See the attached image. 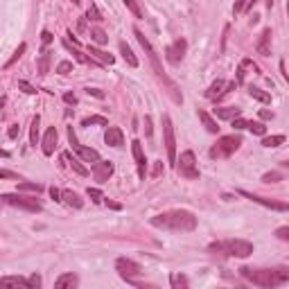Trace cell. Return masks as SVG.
<instances>
[{"label": "cell", "instance_id": "cell-56", "mask_svg": "<svg viewBox=\"0 0 289 289\" xmlns=\"http://www.w3.org/2000/svg\"><path fill=\"white\" fill-rule=\"evenodd\" d=\"M0 177H2V178H12V177H16V174H12L9 170H2V172H0Z\"/></svg>", "mask_w": 289, "mask_h": 289}, {"label": "cell", "instance_id": "cell-57", "mask_svg": "<svg viewBox=\"0 0 289 289\" xmlns=\"http://www.w3.org/2000/svg\"><path fill=\"white\" fill-rule=\"evenodd\" d=\"M106 206H109V208H113V210H120V206L113 204V201H109V199H106Z\"/></svg>", "mask_w": 289, "mask_h": 289}, {"label": "cell", "instance_id": "cell-31", "mask_svg": "<svg viewBox=\"0 0 289 289\" xmlns=\"http://www.w3.org/2000/svg\"><path fill=\"white\" fill-rule=\"evenodd\" d=\"M50 57H52L50 52L41 54V59H39V75H48V72H50Z\"/></svg>", "mask_w": 289, "mask_h": 289}, {"label": "cell", "instance_id": "cell-25", "mask_svg": "<svg viewBox=\"0 0 289 289\" xmlns=\"http://www.w3.org/2000/svg\"><path fill=\"white\" fill-rule=\"evenodd\" d=\"M120 54L125 57V61L129 64L131 68H138V59H136V54H133V50L127 43H120Z\"/></svg>", "mask_w": 289, "mask_h": 289}, {"label": "cell", "instance_id": "cell-55", "mask_svg": "<svg viewBox=\"0 0 289 289\" xmlns=\"http://www.w3.org/2000/svg\"><path fill=\"white\" fill-rule=\"evenodd\" d=\"M161 172H163V163H156L154 165V177H158Z\"/></svg>", "mask_w": 289, "mask_h": 289}, {"label": "cell", "instance_id": "cell-44", "mask_svg": "<svg viewBox=\"0 0 289 289\" xmlns=\"http://www.w3.org/2000/svg\"><path fill=\"white\" fill-rule=\"evenodd\" d=\"M233 127H235V129H249V120L235 118V120H233Z\"/></svg>", "mask_w": 289, "mask_h": 289}, {"label": "cell", "instance_id": "cell-37", "mask_svg": "<svg viewBox=\"0 0 289 289\" xmlns=\"http://www.w3.org/2000/svg\"><path fill=\"white\" fill-rule=\"evenodd\" d=\"M170 283H172V287H188V278L174 273V276L170 278Z\"/></svg>", "mask_w": 289, "mask_h": 289}, {"label": "cell", "instance_id": "cell-32", "mask_svg": "<svg viewBox=\"0 0 289 289\" xmlns=\"http://www.w3.org/2000/svg\"><path fill=\"white\" fill-rule=\"evenodd\" d=\"M43 190V185H39V183H27V181H23V183H18V192H39Z\"/></svg>", "mask_w": 289, "mask_h": 289}, {"label": "cell", "instance_id": "cell-19", "mask_svg": "<svg viewBox=\"0 0 289 289\" xmlns=\"http://www.w3.org/2000/svg\"><path fill=\"white\" fill-rule=\"evenodd\" d=\"M77 283H79V278L75 276V273H61L57 280H54V287L57 289H66V287H77Z\"/></svg>", "mask_w": 289, "mask_h": 289}, {"label": "cell", "instance_id": "cell-61", "mask_svg": "<svg viewBox=\"0 0 289 289\" xmlns=\"http://www.w3.org/2000/svg\"><path fill=\"white\" fill-rule=\"evenodd\" d=\"M287 14H289V0H287Z\"/></svg>", "mask_w": 289, "mask_h": 289}, {"label": "cell", "instance_id": "cell-54", "mask_svg": "<svg viewBox=\"0 0 289 289\" xmlns=\"http://www.w3.org/2000/svg\"><path fill=\"white\" fill-rule=\"evenodd\" d=\"M260 118H262V120H271V118H273V113H271V111H264V109H262V111H260Z\"/></svg>", "mask_w": 289, "mask_h": 289}, {"label": "cell", "instance_id": "cell-30", "mask_svg": "<svg viewBox=\"0 0 289 289\" xmlns=\"http://www.w3.org/2000/svg\"><path fill=\"white\" fill-rule=\"evenodd\" d=\"M0 283H2V285H16V287H18V285H20V287H27V289H30V278H14V276H5V278H2V280H0Z\"/></svg>", "mask_w": 289, "mask_h": 289}, {"label": "cell", "instance_id": "cell-49", "mask_svg": "<svg viewBox=\"0 0 289 289\" xmlns=\"http://www.w3.org/2000/svg\"><path fill=\"white\" fill-rule=\"evenodd\" d=\"M246 2H249V0H237V2H235V7H233V12H235V14H240V12H242V9H244V7H246Z\"/></svg>", "mask_w": 289, "mask_h": 289}, {"label": "cell", "instance_id": "cell-35", "mask_svg": "<svg viewBox=\"0 0 289 289\" xmlns=\"http://www.w3.org/2000/svg\"><path fill=\"white\" fill-rule=\"evenodd\" d=\"M122 2H125L127 9H129V12H131L136 18H143V9L138 7V2H136V0H122Z\"/></svg>", "mask_w": 289, "mask_h": 289}, {"label": "cell", "instance_id": "cell-21", "mask_svg": "<svg viewBox=\"0 0 289 289\" xmlns=\"http://www.w3.org/2000/svg\"><path fill=\"white\" fill-rule=\"evenodd\" d=\"M88 54H91L93 59L102 61V64H109V66H113V64H115V57H113V54L104 52V50H97V48H93V46H88Z\"/></svg>", "mask_w": 289, "mask_h": 289}, {"label": "cell", "instance_id": "cell-10", "mask_svg": "<svg viewBox=\"0 0 289 289\" xmlns=\"http://www.w3.org/2000/svg\"><path fill=\"white\" fill-rule=\"evenodd\" d=\"M240 194H244L246 199H251V201H256V204L264 206V208H271V210H278V212H289V204H285V201H273V199L257 197V194H253V192H246V190H242Z\"/></svg>", "mask_w": 289, "mask_h": 289}, {"label": "cell", "instance_id": "cell-13", "mask_svg": "<svg viewBox=\"0 0 289 289\" xmlns=\"http://www.w3.org/2000/svg\"><path fill=\"white\" fill-rule=\"evenodd\" d=\"M113 174V163L111 161H97V163L93 165V177L97 183H106Z\"/></svg>", "mask_w": 289, "mask_h": 289}, {"label": "cell", "instance_id": "cell-39", "mask_svg": "<svg viewBox=\"0 0 289 289\" xmlns=\"http://www.w3.org/2000/svg\"><path fill=\"white\" fill-rule=\"evenodd\" d=\"M280 178H283L280 172H269V174H264L262 177V181L264 183H276V181H280Z\"/></svg>", "mask_w": 289, "mask_h": 289}, {"label": "cell", "instance_id": "cell-26", "mask_svg": "<svg viewBox=\"0 0 289 289\" xmlns=\"http://www.w3.org/2000/svg\"><path fill=\"white\" fill-rule=\"evenodd\" d=\"M199 120L204 122V127H206V129H208V131H210V133H217V131H219V125H217L215 120H212V115H210V113L199 111Z\"/></svg>", "mask_w": 289, "mask_h": 289}, {"label": "cell", "instance_id": "cell-22", "mask_svg": "<svg viewBox=\"0 0 289 289\" xmlns=\"http://www.w3.org/2000/svg\"><path fill=\"white\" fill-rule=\"evenodd\" d=\"M75 151H77V156L81 158V161H86V163H97L99 161V154L95 149H91V147H81V144H79Z\"/></svg>", "mask_w": 289, "mask_h": 289}, {"label": "cell", "instance_id": "cell-29", "mask_svg": "<svg viewBox=\"0 0 289 289\" xmlns=\"http://www.w3.org/2000/svg\"><path fill=\"white\" fill-rule=\"evenodd\" d=\"M91 39L97 43V46H106L109 43V36H106L104 30H99V27H93L91 30Z\"/></svg>", "mask_w": 289, "mask_h": 289}, {"label": "cell", "instance_id": "cell-6", "mask_svg": "<svg viewBox=\"0 0 289 289\" xmlns=\"http://www.w3.org/2000/svg\"><path fill=\"white\" fill-rule=\"evenodd\" d=\"M177 170H178V174H181L183 178H190V181L199 178L197 158H194L192 151H183V154H181V158L177 161Z\"/></svg>", "mask_w": 289, "mask_h": 289}, {"label": "cell", "instance_id": "cell-47", "mask_svg": "<svg viewBox=\"0 0 289 289\" xmlns=\"http://www.w3.org/2000/svg\"><path fill=\"white\" fill-rule=\"evenodd\" d=\"M41 41H43V46H50V43H52V34L48 32V30H43V32H41Z\"/></svg>", "mask_w": 289, "mask_h": 289}, {"label": "cell", "instance_id": "cell-11", "mask_svg": "<svg viewBox=\"0 0 289 289\" xmlns=\"http://www.w3.org/2000/svg\"><path fill=\"white\" fill-rule=\"evenodd\" d=\"M233 88H235V81L226 84L224 79H217V81H212V84H210V88L206 91V97L212 99V102H217V99H222L224 95H226L228 91H233Z\"/></svg>", "mask_w": 289, "mask_h": 289}, {"label": "cell", "instance_id": "cell-8", "mask_svg": "<svg viewBox=\"0 0 289 289\" xmlns=\"http://www.w3.org/2000/svg\"><path fill=\"white\" fill-rule=\"evenodd\" d=\"M115 269H118V273L125 278L127 283L138 285L136 283V276L143 273V267H140L138 262H133V260H129V257H118V260H115Z\"/></svg>", "mask_w": 289, "mask_h": 289}, {"label": "cell", "instance_id": "cell-59", "mask_svg": "<svg viewBox=\"0 0 289 289\" xmlns=\"http://www.w3.org/2000/svg\"><path fill=\"white\" fill-rule=\"evenodd\" d=\"M283 167H289V161H285V163H283Z\"/></svg>", "mask_w": 289, "mask_h": 289}, {"label": "cell", "instance_id": "cell-4", "mask_svg": "<svg viewBox=\"0 0 289 289\" xmlns=\"http://www.w3.org/2000/svg\"><path fill=\"white\" fill-rule=\"evenodd\" d=\"M210 251L230 257H249L253 253V244L246 242V240H226V242L210 244Z\"/></svg>", "mask_w": 289, "mask_h": 289}, {"label": "cell", "instance_id": "cell-51", "mask_svg": "<svg viewBox=\"0 0 289 289\" xmlns=\"http://www.w3.org/2000/svg\"><path fill=\"white\" fill-rule=\"evenodd\" d=\"M86 93H88V95H93V97H99V99L104 97V93H102V91H97V88H88V91H86Z\"/></svg>", "mask_w": 289, "mask_h": 289}, {"label": "cell", "instance_id": "cell-7", "mask_svg": "<svg viewBox=\"0 0 289 289\" xmlns=\"http://www.w3.org/2000/svg\"><path fill=\"white\" fill-rule=\"evenodd\" d=\"M163 136H165V149H167V161L177 167V138H174V125L170 115H163Z\"/></svg>", "mask_w": 289, "mask_h": 289}, {"label": "cell", "instance_id": "cell-15", "mask_svg": "<svg viewBox=\"0 0 289 289\" xmlns=\"http://www.w3.org/2000/svg\"><path fill=\"white\" fill-rule=\"evenodd\" d=\"M104 140L109 147H122L125 144V133H122L120 127H109L104 133Z\"/></svg>", "mask_w": 289, "mask_h": 289}, {"label": "cell", "instance_id": "cell-23", "mask_svg": "<svg viewBox=\"0 0 289 289\" xmlns=\"http://www.w3.org/2000/svg\"><path fill=\"white\" fill-rule=\"evenodd\" d=\"M64 158H66V161H68V165H70L72 170L77 172L79 177H86V174H88V170H86L84 165H81V161H79V158H75V156H72L70 151H66V154H64Z\"/></svg>", "mask_w": 289, "mask_h": 289}, {"label": "cell", "instance_id": "cell-50", "mask_svg": "<svg viewBox=\"0 0 289 289\" xmlns=\"http://www.w3.org/2000/svg\"><path fill=\"white\" fill-rule=\"evenodd\" d=\"M64 102H66V104H77V97H75V95H72V93H66V95H64Z\"/></svg>", "mask_w": 289, "mask_h": 289}, {"label": "cell", "instance_id": "cell-20", "mask_svg": "<svg viewBox=\"0 0 289 289\" xmlns=\"http://www.w3.org/2000/svg\"><path fill=\"white\" fill-rule=\"evenodd\" d=\"M64 46H66L68 50H70V52L75 54V59H77L79 64H86V66H97V59H93V57H88V54H84V52H79V50H77V46L72 48L70 43H68V41H64Z\"/></svg>", "mask_w": 289, "mask_h": 289}, {"label": "cell", "instance_id": "cell-41", "mask_svg": "<svg viewBox=\"0 0 289 289\" xmlns=\"http://www.w3.org/2000/svg\"><path fill=\"white\" fill-rule=\"evenodd\" d=\"M70 70H72V64H70V61H61L59 66H57V72H59V75H68Z\"/></svg>", "mask_w": 289, "mask_h": 289}, {"label": "cell", "instance_id": "cell-14", "mask_svg": "<svg viewBox=\"0 0 289 289\" xmlns=\"http://www.w3.org/2000/svg\"><path fill=\"white\" fill-rule=\"evenodd\" d=\"M131 151H133V158H136V165H138V177L144 181V172H147V158H144V151H143V144H140V140H133V143H131Z\"/></svg>", "mask_w": 289, "mask_h": 289}, {"label": "cell", "instance_id": "cell-34", "mask_svg": "<svg viewBox=\"0 0 289 289\" xmlns=\"http://www.w3.org/2000/svg\"><path fill=\"white\" fill-rule=\"evenodd\" d=\"M283 143H285V136H267V138L262 140L264 147H280Z\"/></svg>", "mask_w": 289, "mask_h": 289}, {"label": "cell", "instance_id": "cell-43", "mask_svg": "<svg viewBox=\"0 0 289 289\" xmlns=\"http://www.w3.org/2000/svg\"><path fill=\"white\" fill-rule=\"evenodd\" d=\"M41 287V276L39 273H32L30 276V289H39Z\"/></svg>", "mask_w": 289, "mask_h": 289}, {"label": "cell", "instance_id": "cell-45", "mask_svg": "<svg viewBox=\"0 0 289 289\" xmlns=\"http://www.w3.org/2000/svg\"><path fill=\"white\" fill-rule=\"evenodd\" d=\"M276 235L280 237V240H287L289 242V226H280V228L276 230Z\"/></svg>", "mask_w": 289, "mask_h": 289}, {"label": "cell", "instance_id": "cell-42", "mask_svg": "<svg viewBox=\"0 0 289 289\" xmlns=\"http://www.w3.org/2000/svg\"><path fill=\"white\" fill-rule=\"evenodd\" d=\"M88 197H91L95 204H99V201H102V192H99L97 188H88Z\"/></svg>", "mask_w": 289, "mask_h": 289}, {"label": "cell", "instance_id": "cell-46", "mask_svg": "<svg viewBox=\"0 0 289 289\" xmlns=\"http://www.w3.org/2000/svg\"><path fill=\"white\" fill-rule=\"evenodd\" d=\"M18 88H23L27 95H34V93H36V88H34V86H30L27 81H18Z\"/></svg>", "mask_w": 289, "mask_h": 289}, {"label": "cell", "instance_id": "cell-12", "mask_svg": "<svg viewBox=\"0 0 289 289\" xmlns=\"http://www.w3.org/2000/svg\"><path fill=\"white\" fill-rule=\"evenodd\" d=\"M185 50H188V43H185V39H177L172 46H167V50H165V57H167V61H170V64H178V61L185 57Z\"/></svg>", "mask_w": 289, "mask_h": 289}, {"label": "cell", "instance_id": "cell-52", "mask_svg": "<svg viewBox=\"0 0 289 289\" xmlns=\"http://www.w3.org/2000/svg\"><path fill=\"white\" fill-rule=\"evenodd\" d=\"M144 133H147V136H151V120L149 118H144Z\"/></svg>", "mask_w": 289, "mask_h": 289}, {"label": "cell", "instance_id": "cell-18", "mask_svg": "<svg viewBox=\"0 0 289 289\" xmlns=\"http://www.w3.org/2000/svg\"><path fill=\"white\" fill-rule=\"evenodd\" d=\"M240 113H242V109H237V106H217L215 109V115L219 120H235L240 118Z\"/></svg>", "mask_w": 289, "mask_h": 289}, {"label": "cell", "instance_id": "cell-9", "mask_svg": "<svg viewBox=\"0 0 289 289\" xmlns=\"http://www.w3.org/2000/svg\"><path fill=\"white\" fill-rule=\"evenodd\" d=\"M2 201L7 206H14V208H20V210L27 212H41V204L36 201V197H18V194H2Z\"/></svg>", "mask_w": 289, "mask_h": 289}, {"label": "cell", "instance_id": "cell-3", "mask_svg": "<svg viewBox=\"0 0 289 289\" xmlns=\"http://www.w3.org/2000/svg\"><path fill=\"white\" fill-rule=\"evenodd\" d=\"M133 34H136V39H138V43H140V46H143V50H144V52H147V57H149V61H151V68H154V72H156V77L161 79V81H163L165 86H167V93H170V95H172V99H174L177 104H181V102H183V95L178 93V86L174 84V81H172V79L167 77V75H165L163 66H161V61H158V54H156V50L151 48V43H149V41H147V36H144V34L140 32L138 27L133 30Z\"/></svg>", "mask_w": 289, "mask_h": 289}, {"label": "cell", "instance_id": "cell-24", "mask_svg": "<svg viewBox=\"0 0 289 289\" xmlns=\"http://www.w3.org/2000/svg\"><path fill=\"white\" fill-rule=\"evenodd\" d=\"M61 197H64V201H66L70 208H81V206H84V201L79 199V194L77 192H72V190H64L61 192Z\"/></svg>", "mask_w": 289, "mask_h": 289}, {"label": "cell", "instance_id": "cell-16", "mask_svg": "<svg viewBox=\"0 0 289 289\" xmlns=\"http://www.w3.org/2000/svg\"><path fill=\"white\" fill-rule=\"evenodd\" d=\"M54 147H57V129H54V127H50V129L46 131V136H43L41 149H43V154H46V156H52Z\"/></svg>", "mask_w": 289, "mask_h": 289}, {"label": "cell", "instance_id": "cell-53", "mask_svg": "<svg viewBox=\"0 0 289 289\" xmlns=\"http://www.w3.org/2000/svg\"><path fill=\"white\" fill-rule=\"evenodd\" d=\"M50 194H52V199H54V201H61V192L59 190H57V188H50Z\"/></svg>", "mask_w": 289, "mask_h": 289}, {"label": "cell", "instance_id": "cell-27", "mask_svg": "<svg viewBox=\"0 0 289 289\" xmlns=\"http://www.w3.org/2000/svg\"><path fill=\"white\" fill-rule=\"evenodd\" d=\"M249 95L253 99H257V102H262V104H269V102H271L269 93H264L262 88H256V86H251V88H249Z\"/></svg>", "mask_w": 289, "mask_h": 289}, {"label": "cell", "instance_id": "cell-40", "mask_svg": "<svg viewBox=\"0 0 289 289\" xmlns=\"http://www.w3.org/2000/svg\"><path fill=\"white\" fill-rule=\"evenodd\" d=\"M91 20H102V14H99V9H97V5H91L88 7V14H86Z\"/></svg>", "mask_w": 289, "mask_h": 289}, {"label": "cell", "instance_id": "cell-33", "mask_svg": "<svg viewBox=\"0 0 289 289\" xmlns=\"http://www.w3.org/2000/svg\"><path fill=\"white\" fill-rule=\"evenodd\" d=\"M91 125H102V127H106L109 122H106V118H102V115H91V118H84L81 127H91Z\"/></svg>", "mask_w": 289, "mask_h": 289}, {"label": "cell", "instance_id": "cell-60", "mask_svg": "<svg viewBox=\"0 0 289 289\" xmlns=\"http://www.w3.org/2000/svg\"><path fill=\"white\" fill-rule=\"evenodd\" d=\"M70 2H72V5H79V0H70Z\"/></svg>", "mask_w": 289, "mask_h": 289}, {"label": "cell", "instance_id": "cell-1", "mask_svg": "<svg viewBox=\"0 0 289 289\" xmlns=\"http://www.w3.org/2000/svg\"><path fill=\"white\" fill-rule=\"evenodd\" d=\"M151 226L163 230H178V233H190L197 228V217L190 210H167L161 212L151 219Z\"/></svg>", "mask_w": 289, "mask_h": 289}, {"label": "cell", "instance_id": "cell-38", "mask_svg": "<svg viewBox=\"0 0 289 289\" xmlns=\"http://www.w3.org/2000/svg\"><path fill=\"white\" fill-rule=\"evenodd\" d=\"M249 131H251V133H256V136H264L267 127L260 125V122H249Z\"/></svg>", "mask_w": 289, "mask_h": 289}, {"label": "cell", "instance_id": "cell-17", "mask_svg": "<svg viewBox=\"0 0 289 289\" xmlns=\"http://www.w3.org/2000/svg\"><path fill=\"white\" fill-rule=\"evenodd\" d=\"M256 50L262 57H269L271 54V30L267 27V30H262V34H260V39H257L256 43Z\"/></svg>", "mask_w": 289, "mask_h": 289}, {"label": "cell", "instance_id": "cell-58", "mask_svg": "<svg viewBox=\"0 0 289 289\" xmlns=\"http://www.w3.org/2000/svg\"><path fill=\"white\" fill-rule=\"evenodd\" d=\"M256 2H257V0H249V2H246V7H249V9H251V7L256 5Z\"/></svg>", "mask_w": 289, "mask_h": 289}, {"label": "cell", "instance_id": "cell-48", "mask_svg": "<svg viewBox=\"0 0 289 289\" xmlns=\"http://www.w3.org/2000/svg\"><path fill=\"white\" fill-rule=\"evenodd\" d=\"M18 133H20V129H18V125H12L9 127V131H7V136H9V138H18Z\"/></svg>", "mask_w": 289, "mask_h": 289}, {"label": "cell", "instance_id": "cell-28", "mask_svg": "<svg viewBox=\"0 0 289 289\" xmlns=\"http://www.w3.org/2000/svg\"><path fill=\"white\" fill-rule=\"evenodd\" d=\"M39 125H41V118L39 115H34L32 118V127H30V143L36 147V143H39Z\"/></svg>", "mask_w": 289, "mask_h": 289}, {"label": "cell", "instance_id": "cell-36", "mask_svg": "<svg viewBox=\"0 0 289 289\" xmlns=\"http://www.w3.org/2000/svg\"><path fill=\"white\" fill-rule=\"evenodd\" d=\"M25 50H27V46H25V43H20V46L16 48V52H14V57H12V59H9V61H7V64H5V68H12L14 64H16V61H18L20 57H23V52H25Z\"/></svg>", "mask_w": 289, "mask_h": 289}, {"label": "cell", "instance_id": "cell-5", "mask_svg": "<svg viewBox=\"0 0 289 289\" xmlns=\"http://www.w3.org/2000/svg\"><path fill=\"white\" fill-rule=\"evenodd\" d=\"M240 144H242V138L240 136H224L215 143V147L210 149V158H228L233 156L237 149H240Z\"/></svg>", "mask_w": 289, "mask_h": 289}, {"label": "cell", "instance_id": "cell-2", "mask_svg": "<svg viewBox=\"0 0 289 289\" xmlns=\"http://www.w3.org/2000/svg\"><path fill=\"white\" fill-rule=\"evenodd\" d=\"M240 273L256 287H280V285L289 283V269H251V267H242Z\"/></svg>", "mask_w": 289, "mask_h": 289}]
</instances>
